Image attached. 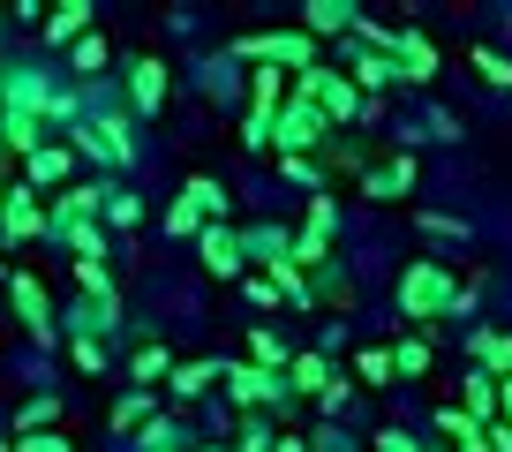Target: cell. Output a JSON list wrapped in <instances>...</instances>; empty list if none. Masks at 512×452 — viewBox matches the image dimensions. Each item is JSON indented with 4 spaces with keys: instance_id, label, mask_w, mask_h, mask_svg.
<instances>
[{
    "instance_id": "7a4b0ae2",
    "label": "cell",
    "mask_w": 512,
    "mask_h": 452,
    "mask_svg": "<svg viewBox=\"0 0 512 452\" xmlns=\"http://www.w3.org/2000/svg\"><path fill=\"white\" fill-rule=\"evenodd\" d=\"M234 53L256 68H279V76H309L317 68V38L309 31H249V38H234Z\"/></svg>"
},
{
    "instance_id": "5b68a950",
    "label": "cell",
    "mask_w": 512,
    "mask_h": 452,
    "mask_svg": "<svg viewBox=\"0 0 512 452\" xmlns=\"http://www.w3.org/2000/svg\"><path fill=\"white\" fill-rule=\"evenodd\" d=\"M83 136V151H91V159H106L113 174H128V166H136V136H128V113H98L91 129H76Z\"/></svg>"
},
{
    "instance_id": "ee69618b",
    "label": "cell",
    "mask_w": 512,
    "mask_h": 452,
    "mask_svg": "<svg viewBox=\"0 0 512 452\" xmlns=\"http://www.w3.org/2000/svg\"><path fill=\"white\" fill-rule=\"evenodd\" d=\"M196 452H226V445H196Z\"/></svg>"
},
{
    "instance_id": "52a82bcc",
    "label": "cell",
    "mask_w": 512,
    "mask_h": 452,
    "mask_svg": "<svg viewBox=\"0 0 512 452\" xmlns=\"http://www.w3.org/2000/svg\"><path fill=\"white\" fill-rule=\"evenodd\" d=\"M98 204H106V189H98V181H76V189H61V204L46 211V242H68L76 226H91Z\"/></svg>"
},
{
    "instance_id": "ab89813d",
    "label": "cell",
    "mask_w": 512,
    "mask_h": 452,
    "mask_svg": "<svg viewBox=\"0 0 512 452\" xmlns=\"http://www.w3.org/2000/svg\"><path fill=\"white\" fill-rule=\"evenodd\" d=\"M377 452H422V445L407 430H377Z\"/></svg>"
},
{
    "instance_id": "3957f363",
    "label": "cell",
    "mask_w": 512,
    "mask_h": 452,
    "mask_svg": "<svg viewBox=\"0 0 512 452\" xmlns=\"http://www.w3.org/2000/svg\"><path fill=\"white\" fill-rule=\"evenodd\" d=\"M332 136V121H324V106H309V98H294L287 91V113L272 121V144H279V159H309V151Z\"/></svg>"
},
{
    "instance_id": "9c48e42d",
    "label": "cell",
    "mask_w": 512,
    "mask_h": 452,
    "mask_svg": "<svg viewBox=\"0 0 512 452\" xmlns=\"http://www.w3.org/2000/svg\"><path fill=\"white\" fill-rule=\"evenodd\" d=\"M128 113H166V61L159 53L128 61Z\"/></svg>"
},
{
    "instance_id": "ac0fdd59",
    "label": "cell",
    "mask_w": 512,
    "mask_h": 452,
    "mask_svg": "<svg viewBox=\"0 0 512 452\" xmlns=\"http://www.w3.org/2000/svg\"><path fill=\"white\" fill-rule=\"evenodd\" d=\"M497 400H505V377H490V370L467 377V422H482V430H490V422H497Z\"/></svg>"
},
{
    "instance_id": "30bf717a",
    "label": "cell",
    "mask_w": 512,
    "mask_h": 452,
    "mask_svg": "<svg viewBox=\"0 0 512 452\" xmlns=\"http://www.w3.org/2000/svg\"><path fill=\"white\" fill-rule=\"evenodd\" d=\"M16 309H23V332H31L38 347H53V339H61V324H53V302H46V287H38L31 272H16Z\"/></svg>"
},
{
    "instance_id": "f1b7e54d",
    "label": "cell",
    "mask_w": 512,
    "mask_h": 452,
    "mask_svg": "<svg viewBox=\"0 0 512 452\" xmlns=\"http://www.w3.org/2000/svg\"><path fill=\"white\" fill-rule=\"evenodd\" d=\"M136 437H144V452H181V445H189V430H181V422H144V430H136Z\"/></svg>"
},
{
    "instance_id": "6da1fadb",
    "label": "cell",
    "mask_w": 512,
    "mask_h": 452,
    "mask_svg": "<svg viewBox=\"0 0 512 452\" xmlns=\"http://www.w3.org/2000/svg\"><path fill=\"white\" fill-rule=\"evenodd\" d=\"M467 309V287L445 272V264H430V257H415L400 272V317L407 324H437V317H460Z\"/></svg>"
},
{
    "instance_id": "cb8c5ba5",
    "label": "cell",
    "mask_w": 512,
    "mask_h": 452,
    "mask_svg": "<svg viewBox=\"0 0 512 452\" xmlns=\"http://www.w3.org/2000/svg\"><path fill=\"white\" fill-rule=\"evenodd\" d=\"M98 219H106V226H121V234H128V226H144V196H136V189H106Z\"/></svg>"
},
{
    "instance_id": "277c9868",
    "label": "cell",
    "mask_w": 512,
    "mask_h": 452,
    "mask_svg": "<svg viewBox=\"0 0 512 452\" xmlns=\"http://www.w3.org/2000/svg\"><path fill=\"white\" fill-rule=\"evenodd\" d=\"M219 377H226V392H234V407H287V377H272V370H256V362H219Z\"/></svg>"
},
{
    "instance_id": "ffe728a7",
    "label": "cell",
    "mask_w": 512,
    "mask_h": 452,
    "mask_svg": "<svg viewBox=\"0 0 512 452\" xmlns=\"http://www.w3.org/2000/svg\"><path fill=\"white\" fill-rule=\"evenodd\" d=\"M121 324V294H83V309H76V339H98V332H113Z\"/></svg>"
},
{
    "instance_id": "f35d334b",
    "label": "cell",
    "mask_w": 512,
    "mask_h": 452,
    "mask_svg": "<svg viewBox=\"0 0 512 452\" xmlns=\"http://www.w3.org/2000/svg\"><path fill=\"white\" fill-rule=\"evenodd\" d=\"M279 174H287V181H309V189H317V159H279Z\"/></svg>"
},
{
    "instance_id": "d6a6232c",
    "label": "cell",
    "mask_w": 512,
    "mask_h": 452,
    "mask_svg": "<svg viewBox=\"0 0 512 452\" xmlns=\"http://www.w3.org/2000/svg\"><path fill=\"white\" fill-rule=\"evenodd\" d=\"M53 415H61L53 400H23V415H16V437H31V430H53Z\"/></svg>"
},
{
    "instance_id": "d4e9b609",
    "label": "cell",
    "mask_w": 512,
    "mask_h": 452,
    "mask_svg": "<svg viewBox=\"0 0 512 452\" xmlns=\"http://www.w3.org/2000/svg\"><path fill=\"white\" fill-rule=\"evenodd\" d=\"M302 234H309V242H332V234H339V204H332V196H309V211H302Z\"/></svg>"
},
{
    "instance_id": "4316f807",
    "label": "cell",
    "mask_w": 512,
    "mask_h": 452,
    "mask_svg": "<svg viewBox=\"0 0 512 452\" xmlns=\"http://www.w3.org/2000/svg\"><path fill=\"white\" fill-rule=\"evenodd\" d=\"M392 370H400V377H422V370H430V339H422V332H407L400 347H392Z\"/></svg>"
},
{
    "instance_id": "8d00e7d4",
    "label": "cell",
    "mask_w": 512,
    "mask_h": 452,
    "mask_svg": "<svg viewBox=\"0 0 512 452\" xmlns=\"http://www.w3.org/2000/svg\"><path fill=\"white\" fill-rule=\"evenodd\" d=\"M76 370H91V377L106 370V339H76Z\"/></svg>"
},
{
    "instance_id": "7402d4cb",
    "label": "cell",
    "mask_w": 512,
    "mask_h": 452,
    "mask_svg": "<svg viewBox=\"0 0 512 452\" xmlns=\"http://www.w3.org/2000/svg\"><path fill=\"white\" fill-rule=\"evenodd\" d=\"M211 377H219V362H174V377H166V392L174 400H204Z\"/></svg>"
},
{
    "instance_id": "4fadbf2b",
    "label": "cell",
    "mask_w": 512,
    "mask_h": 452,
    "mask_svg": "<svg viewBox=\"0 0 512 452\" xmlns=\"http://www.w3.org/2000/svg\"><path fill=\"white\" fill-rule=\"evenodd\" d=\"M302 31L309 38H347V31H362V8H347V0H309Z\"/></svg>"
},
{
    "instance_id": "7bdbcfd3",
    "label": "cell",
    "mask_w": 512,
    "mask_h": 452,
    "mask_svg": "<svg viewBox=\"0 0 512 452\" xmlns=\"http://www.w3.org/2000/svg\"><path fill=\"white\" fill-rule=\"evenodd\" d=\"M497 422H512V377H505V400H497Z\"/></svg>"
},
{
    "instance_id": "5bb4252c",
    "label": "cell",
    "mask_w": 512,
    "mask_h": 452,
    "mask_svg": "<svg viewBox=\"0 0 512 452\" xmlns=\"http://www.w3.org/2000/svg\"><path fill=\"white\" fill-rule=\"evenodd\" d=\"M415 189V159H384V166H362V196H407Z\"/></svg>"
},
{
    "instance_id": "4dcf8cb0",
    "label": "cell",
    "mask_w": 512,
    "mask_h": 452,
    "mask_svg": "<svg viewBox=\"0 0 512 452\" xmlns=\"http://www.w3.org/2000/svg\"><path fill=\"white\" fill-rule=\"evenodd\" d=\"M151 422V392H128L121 407H113V430H144Z\"/></svg>"
},
{
    "instance_id": "603a6c76",
    "label": "cell",
    "mask_w": 512,
    "mask_h": 452,
    "mask_svg": "<svg viewBox=\"0 0 512 452\" xmlns=\"http://www.w3.org/2000/svg\"><path fill=\"white\" fill-rule=\"evenodd\" d=\"M437 430H445L460 452H490V430H482V422H467V407H445V415H437Z\"/></svg>"
},
{
    "instance_id": "d590c367",
    "label": "cell",
    "mask_w": 512,
    "mask_h": 452,
    "mask_svg": "<svg viewBox=\"0 0 512 452\" xmlns=\"http://www.w3.org/2000/svg\"><path fill=\"white\" fill-rule=\"evenodd\" d=\"M16 452H68V437L61 430H31V437H16Z\"/></svg>"
},
{
    "instance_id": "44dd1931",
    "label": "cell",
    "mask_w": 512,
    "mask_h": 452,
    "mask_svg": "<svg viewBox=\"0 0 512 452\" xmlns=\"http://www.w3.org/2000/svg\"><path fill=\"white\" fill-rule=\"evenodd\" d=\"M23 181H31V189H61V181H68V151L61 144H38L31 159H23Z\"/></svg>"
},
{
    "instance_id": "e575fe53",
    "label": "cell",
    "mask_w": 512,
    "mask_h": 452,
    "mask_svg": "<svg viewBox=\"0 0 512 452\" xmlns=\"http://www.w3.org/2000/svg\"><path fill=\"white\" fill-rule=\"evenodd\" d=\"M166 234H204V219H196L189 196H174V204H166Z\"/></svg>"
},
{
    "instance_id": "d6986e66",
    "label": "cell",
    "mask_w": 512,
    "mask_h": 452,
    "mask_svg": "<svg viewBox=\"0 0 512 452\" xmlns=\"http://www.w3.org/2000/svg\"><path fill=\"white\" fill-rule=\"evenodd\" d=\"M467 355H475L490 377H512V339L490 332V324H482V332H467Z\"/></svg>"
},
{
    "instance_id": "1f68e13d",
    "label": "cell",
    "mask_w": 512,
    "mask_h": 452,
    "mask_svg": "<svg viewBox=\"0 0 512 452\" xmlns=\"http://www.w3.org/2000/svg\"><path fill=\"white\" fill-rule=\"evenodd\" d=\"M68 61H76V76H98V68H106V31H91L76 53H68Z\"/></svg>"
},
{
    "instance_id": "8fae6325",
    "label": "cell",
    "mask_w": 512,
    "mask_h": 452,
    "mask_svg": "<svg viewBox=\"0 0 512 452\" xmlns=\"http://www.w3.org/2000/svg\"><path fill=\"white\" fill-rule=\"evenodd\" d=\"M91 23H98L91 0H61V8H46V46H68V53H76L83 38H91Z\"/></svg>"
},
{
    "instance_id": "836d02e7",
    "label": "cell",
    "mask_w": 512,
    "mask_h": 452,
    "mask_svg": "<svg viewBox=\"0 0 512 452\" xmlns=\"http://www.w3.org/2000/svg\"><path fill=\"white\" fill-rule=\"evenodd\" d=\"M68 249H76L83 264H106V234H98V226H76V234H68Z\"/></svg>"
},
{
    "instance_id": "f546056e",
    "label": "cell",
    "mask_w": 512,
    "mask_h": 452,
    "mask_svg": "<svg viewBox=\"0 0 512 452\" xmlns=\"http://www.w3.org/2000/svg\"><path fill=\"white\" fill-rule=\"evenodd\" d=\"M467 61H475V76H490L497 91H512V61H505V53H497V46H475V53H467Z\"/></svg>"
},
{
    "instance_id": "60d3db41",
    "label": "cell",
    "mask_w": 512,
    "mask_h": 452,
    "mask_svg": "<svg viewBox=\"0 0 512 452\" xmlns=\"http://www.w3.org/2000/svg\"><path fill=\"white\" fill-rule=\"evenodd\" d=\"M490 452H512V422H490Z\"/></svg>"
},
{
    "instance_id": "2e32d148",
    "label": "cell",
    "mask_w": 512,
    "mask_h": 452,
    "mask_svg": "<svg viewBox=\"0 0 512 452\" xmlns=\"http://www.w3.org/2000/svg\"><path fill=\"white\" fill-rule=\"evenodd\" d=\"M196 204V219L204 226H226V204H234V196H226V181H211V174H189V189H181Z\"/></svg>"
},
{
    "instance_id": "83f0119b",
    "label": "cell",
    "mask_w": 512,
    "mask_h": 452,
    "mask_svg": "<svg viewBox=\"0 0 512 452\" xmlns=\"http://www.w3.org/2000/svg\"><path fill=\"white\" fill-rule=\"evenodd\" d=\"M354 377H362V385H392V347H362V355H354Z\"/></svg>"
},
{
    "instance_id": "7c38bea8",
    "label": "cell",
    "mask_w": 512,
    "mask_h": 452,
    "mask_svg": "<svg viewBox=\"0 0 512 452\" xmlns=\"http://www.w3.org/2000/svg\"><path fill=\"white\" fill-rule=\"evenodd\" d=\"M339 385V370H332V355H317V347H302L294 355V370H287V392H302V400H324V392Z\"/></svg>"
},
{
    "instance_id": "e0dca14e",
    "label": "cell",
    "mask_w": 512,
    "mask_h": 452,
    "mask_svg": "<svg viewBox=\"0 0 512 452\" xmlns=\"http://www.w3.org/2000/svg\"><path fill=\"white\" fill-rule=\"evenodd\" d=\"M249 362H256V370H272V377H287L294 370V347L272 332V324H256V332H249Z\"/></svg>"
},
{
    "instance_id": "f6af8a7d",
    "label": "cell",
    "mask_w": 512,
    "mask_h": 452,
    "mask_svg": "<svg viewBox=\"0 0 512 452\" xmlns=\"http://www.w3.org/2000/svg\"><path fill=\"white\" fill-rule=\"evenodd\" d=\"M422 452H437V445H422Z\"/></svg>"
},
{
    "instance_id": "9a60e30c",
    "label": "cell",
    "mask_w": 512,
    "mask_h": 452,
    "mask_svg": "<svg viewBox=\"0 0 512 452\" xmlns=\"http://www.w3.org/2000/svg\"><path fill=\"white\" fill-rule=\"evenodd\" d=\"M347 83L354 91H392L400 68H392V53H347Z\"/></svg>"
},
{
    "instance_id": "ba28073f",
    "label": "cell",
    "mask_w": 512,
    "mask_h": 452,
    "mask_svg": "<svg viewBox=\"0 0 512 452\" xmlns=\"http://www.w3.org/2000/svg\"><path fill=\"white\" fill-rule=\"evenodd\" d=\"M38 234H46L38 189H31V181H16V189H8V204H0V242H38Z\"/></svg>"
},
{
    "instance_id": "8992f818",
    "label": "cell",
    "mask_w": 512,
    "mask_h": 452,
    "mask_svg": "<svg viewBox=\"0 0 512 452\" xmlns=\"http://www.w3.org/2000/svg\"><path fill=\"white\" fill-rule=\"evenodd\" d=\"M196 257H204L211 279H249V242H241L234 226H204V234H196Z\"/></svg>"
},
{
    "instance_id": "484cf974",
    "label": "cell",
    "mask_w": 512,
    "mask_h": 452,
    "mask_svg": "<svg viewBox=\"0 0 512 452\" xmlns=\"http://www.w3.org/2000/svg\"><path fill=\"white\" fill-rule=\"evenodd\" d=\"M128 370H136V392H151L159 377H174V362H166V347H136V362H128Z\"/></svg>"
},
{
    "instance_id": "74e56055",
    "label": "cell",
    "mask_w": 512,
    "mask_h": 452,
    "mask_svg": "<svg viewBox=\"0 0 512 452\" xmlns=\"http://www.w3.org/2000/svg\"><path fill=\"white\" fill-rule=\"evenodd\" d=\"M415 226H422V234H445V242H452V234H467V226L445 219V211H415Z\"/></svg>"
},
{
    "instance_id": "b9f144b4",
    "label": "cell",
    "mask_w": 512,
    "mask_h": 452,
    "mask_svg": "<svg viewBox=\"0 0 512 452\" xmlns=\"http://www.w3.org/2000/svg\"><path fill=\"white\" fill-rule=\"evenodd\" d=\"M272 452H309V437H294V430H279V437H272Z\"/></svg>"
}]
</instances>
